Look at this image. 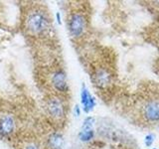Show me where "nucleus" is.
<instances>
[{"mask_svg":"<svg viewBox=\"0 0 159 149\" xmlns=\"http://www.w3.org/2000/svg\"><path fill=\"white\" fill-rule=\"evenodd\" d=\"M141 115L147 123L159 122V97H151L143 99L141 106Z\"/></svg>","mask_w":159,"mask_h":149,"instance_id":"f257e3e1","label":"nucleus"},{"mask_svg":"<svg viewBox=\"0 0 159 149\" xmlns=\"http://www.w3.org/2000/svg\"><path fill=\"white\" fill-rule=\"evenodd\" d=\"M49 20L41 11L33 12L29 15L27 20V27L33 34H41L48 29Z\"/></svg>","mask_w":159,"mask_h":149,"instance_id":"f03ea898","label":"nucleus"},{"mask_svg":"<svg viewBox=\"0 0 159 149\" xmlns=\"http://www.w3.org/2000/svg\"><path fill=\"white\" fill-rule=\"evenodd\" d=\"M86 29V18L82 13H73L69 20V31L73 37H80Z\"/></svg>","mask_w":159,"mask_h":149,"instance_id":"7ed1b4c3","label":"nucleus"},{"mask_svg":"<svg viewBox=\"0 0 159 149\" xmlns=\"http://www.w3.org/2000/svg\"><path fill=\"white\" fill-rule=\"evenodd\" d=\"M47 109L50 115L55 119H61L65 115L64 106L58 97H52L49 99L47 102Z\"/></svg>","mask_w":159,"mask_h":149,"instance_id":"20e7f679","label":"nucleus"},{"mask_svg":"<svg viewBox=\"0 0 159 149\" xmlns=\"http://www.w3.org/2000/svg\"><path fill=\"white\" fill-rule=\"evenodd\" d=\"M81 98H82V104L84 112H89L92 111L94 106H96V101L92 97V94L89 93V89L86 88L84 84L82 87V93H81Z\"/></svg>","mask_w":159,"mask_h":149,"instance_id":"39448f33","label":"nucleus"},{"mask_svg":"<svg viewBox=\"0 0 159 149\" xmlns=\"http://www.w3.org/2000/svg\"><path fill=\"white\" fill-rule=\"evenodd\" d=\"M52 83L54 88L59 92H66L68 89V84H67V78L66 74L63 71H56L53 74L52 77Z\"/></svg>","mask_w":159,"mask_h":149,"instance_id":"423d86ee","label":"nucleus"},{"mask_svg":"<svg viewBox=\"0 0 159 149\" xmlns=\"http://www.w3.org/2000/svg\"><path fill=\"white\" fill-rule=\"evenodd\" d=\"M94 81H96L98 87L104 88L111 83V76L106 69H98L94 74Z\"/></svg>","mask_w":159,"mask_h":149,"instance_id":"0eeeda50","label":"nucleus"},{"mask_svg":"<svg viewBox=\"0 0 159 149\" xmlns=\"http://www.w3.org/2000/svg\"><path fill=\"white\" fill-rule=\"evenodd\" d=\"M14 130V120L10 115H4L0 118V134L8 135Z\"/></svg>","mask_w":159,"mask_h":149,"instance_id":"6e6552de","label":"nucleus"},{"mask_svg":"<svg viewBox=\"0 0 159 149\" xmlns=\"http://www.w3.org/2000/svg\"><path fill=\"white\" fill-rule=\"evenodd\" d=\"M48 142L52 149H62L64 146V137L60 133H54L50 136Z\"/></svg>","mask_w":159,"mask_h":149,"instance_id":"1a4fd4ad","label":"nucleus"},{"mask_svg":"<svg viewBox=\"0 0 159 149\" xmlns=\"http://www.w3.org/2000/svg\"><path fill=\"white\" fill-rule=\"evenodd\" d=\"M94 136V131L93 129H87V130H82L79 134V137L81 139L82 141L84 142H87L92 140Z\"/></svg>","mask_w":159,"mask_h":149,"instance_id":"9d476101","label":"nucleus"},{"mask_svg":"<svg viewBox=\"0 0 159 149\" xmlns=\"http://www.w3.org/2000/svg\"><path fill=\"white\" fill-rule=\"evenodd\" d=\"M94 123V118L92 116H88L86 119L84 120L83 123V129L82 130H87V129H93V125Z\"/></svg>","mask_w":159,"mask_h":149,"instance_id":"9b49d317","label":"nucleus"},{"mask_svg":"<svg viewBox=\"0 0 159 149\" xmlns=\"http://www.w3.org/2000/svg\"><path fill=\"white\" fill-rule=\"evenodd\" d=\"M154 141H155V135L153 133H148L145 138H144V143H145L146 147H151Z\"/></svg>","mask_w":159,"mask_h":149,"instance_id":"f8f14e48","label":"nucleus"},{"mask_svg":"<svg viewBox=\"0 0 159 149\" xmlns=\"http://www.w3.org/2000/svg\"><path fill=\"white\" fill-rule=\"evenodd\" d=\"M25 149H39V147L36 145V144L31 143V144H29V145H27Z\"/></svg>","mask_w":159,"mask_h":149,"instance_id":"ddd939ff","label":"nucleus"},{"mask_svg":"<svg viewBox=\"0 0 159 149\" xmlns=\"http://www.w3.org/2000/svg\"><path fill=\"white\" fill-rule=\"evenodd\" d=\"M75 113H76V115H77V116H79L80 114H81V111H80L79 106H76V107H75Z\"/></svg>","mask_w":159,"mask_h":149,"instance_id":"4468645a","label":"nucleus"},{"mask_svg":"<svg viewBox=\"0 0 159 149\" xmlns=\"http://www.w3.org/2000/svg\"><path fill=\"white\" fill-rule=\"evenodd\" d=\"M56 17H57V22H58V24H60L61 25V15H60V13L59 12H57L56 13Z\"/></svg>","mask_w":159,"mask_h":149,"instance_id":"2eb2a0df","label":"nucleus"},{"mask_svg":"<svg viewBox=\"0 0 159 149\" xmlns=\"http://www.w3.org/2000/svg\"><path fill=\"white\" fill-rule=\"evenodd\" d=\"M152 149H157V148H152Z\"/></svg>","mask_w":159,"mask_h":149,"instance_id":"dca6fc26","label":"nucleus"}]
</instances>
